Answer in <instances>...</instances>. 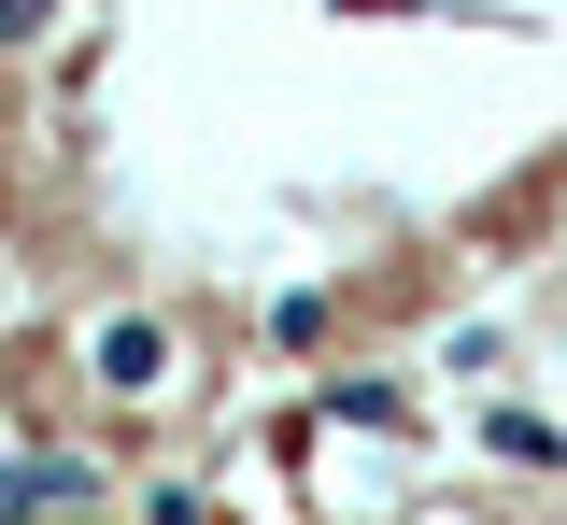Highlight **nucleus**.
I'll return each mask as SVG.
<instances>
[{"instance_id": "nucleus-1", "label": "nucleus", "mask_w": 567, "mask_h": 525, "mask_svg": "<svg viewBox=\"0 0 567 525\" xmlns=\"http://www.w3.org/2000/svg\"><path fill=\"white\" fill-rule=\"evenodd\" d=\"M85 483H100L85 454H14V469H0V512H14V525H29V512H85Z\"/></svg>"}, {"instance_id": "nucleus-2", "label": "nucleus", "mask_w": 567, "mask_h": 525, "mask_svg": "<svg viewBox=\"0 0 567 525\" xmlns=\"http://www.w3.org/2000/svg\"><path fill=\"white\" fill-rule=\"evenodd\" d=\"M100 383L114 398H156L171 383V327H100Z\"/></svg>"}, {"instance_id": "nucleus-3", "label": "nucleus", "mask_w": 567, "mask_h": 525, "mask_svg": "<svg viewBox=\"0 0 567 525\" xmlns=\"http://www.w3.org/2000/svg\"><path fill=\"white\" fill-rule=\"evenodd\" d=\"M43 14H58V0H0V43H29V29H43Z\"/></svg>"}]
</instances>
